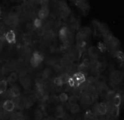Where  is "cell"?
I'll use <instances>...</instances> for the list:
<instances>
[{"label": "cell", "instance_id": "4", "mask_svg": "<svg viewBox=\"0 0 124 120\" xmlns=\"http://www.w3.org/2000/svg\"><path fill=\"white\" fill-rule=\"evenodd\" d=\"M3 108L7 112H12L16 108V104L13 100H6L3 104Z\"/></svg>", "mask_w": 124, "mask_h": 120}, {"label": "cell", "instance_id": "13", "mask_svg": "<svg viewBox=\"0 0 124 120\" xmlns=\"http://www.w3.org/2000/svg\"><path fill=\"white\" fill-rule=\"evenodd\" d=\"M8 82L5 80H1L0 81V91L2 92H4V91H6L8 87Z\"/></svg>", "mask_w": 124, "mask_h": 120}, {"label": "cell", "instance_id": "8", "mask_svg": "<svg viewBox=\"0 0 124 120\" xmlns=\"http://www.w3.org/2000/svg\"><path fill=\"white\" fill-rule=\"evenodd\" d=\"M97 112L98 114L101 116L106 114L107 112V106L106 103H101L99 104L97 108Z\"/></svg>", "mask_w": 124, "mask_h": 120}, {"label": "cell", "instance_id": "24", "mask_svg": "<svg viewBox=\"0 0 124 120\" xmlns=\"http://www.w3.org/2000/svg\"><path fill=\"white\" fill-rule=\"evenodd\" d=\"M34 118L36 120H41L43 118V114L40 110L35 111L34 113Z\"/></svg>", "mask_w": 124, "mask_h": 120}, {"label": "cell", "instance_id": "7", "mask_svg": "<svg viewBox=\"0 0 124 120\" xmlns=\"http://www.w3.org/2000/svg\"><path fill=\"white\" fill-rule=\"evenodd\" d=\"M49 13L50 11L48 7H41L38 13L39 18L41 20L45 19L48 17Z\"/></svg>", "mask_w": 124, "mask_h": 120}, {"label": "cell", "instance_id": "9", "mask_svg": "<svg viewBox=\"0 0 124 120\" xmlns=\"http://www.w3.org/2000/svg\"><path fill=\"white\" fill-rule=\"evenodd\" d=\"M99 50L97 49V47L94 46H91L88 49V53L91 57L94 58H98L99 56Z\"/></svg>", "mask_w": 124, "mask_h": 120}, {"label": "cell", "instance_id": "32", "mask_svg": "<svg viewBox=\"0 0 124 120\" xmlns=\"http://www.w3.org/2000/svg\"></svg>", "mask_w": 124, "mask_h": 120}, {"label": "cell", "instance_id": "1", "mask_svg": "<svg viewBox=\"0 0 124 120\" xmlns=\"http://www.w3.org/2000/svg\"><path fill=\"white\" fill-rule=\"evenodd\" d=\"M44 56L40 51H36L33 53L30 59V63L33 68H37L44 61Z\"/></svg>", "mask_w": 124, "mask_h": 120}, {"label": "cell", "instance_id": "10", "mask_svg": "<svg viewBox=\"0 0 124 120\" xmlns=\"http://www.w3.org/2000/svg\"><path fill=\"white\" fill-rule=\"evenodd\" d=\"M10 96L13 98H17L20 95L19 89L17 87H13L9 91Z\"/></svg>", "mask_w": 124, "mask_h": 120}, {"label": "cell", "instance_id": "30", "mask_svg": "<svg viewBox=\"0 0 124 120\" xmlns=\"http://www.w3.org/2000/svg\"><path fill=\"white\" fill-rule=\"evenodd\" d=\"M1 7H0V16H1Z\"/></svg>", "mask_w": 124, "mask_h": 120}, {"label": "cell", "instance_id": "19", "mask_svg": "<svg viewBox=\"0 0 124 120\" xmlns=\"http://www.w3.org/2000/svg\"><path fill=\"white\" fill-rule=\"evenodd\" d=\"M70 112L73 114H76L80 111V107L78 104L75 105H72L70 107Z\"/></svg>", "mask_w": 124, "mask_h": 120}, {"label": "cell", "instance_id": "11", "mask_svg": "<svg viewBox=\"0 0 124 120\" xmlns=\"http://www.w3.org/2000/svg\"><path fill=\"white\" fill-rule=\"evenodd\" d=\"M112 80L114 82H119L122 79L123 74L120 72L116 71V72H114L113 74L112 75Z\"/></svg>", "mask_w": 124, "mask_h": 120}, {"label": "cell", "instance_id": "5", "mask_svg": "<svg viewBox=\"0 0 124 120\" xmlns=\"http://www.w3.org/2000/svg\"><path fill=\"white\" fill-rule=\"evenodd\" d=\"M113 105L117 109V111L118 112V109L120 108L122 103V97L119 93H116L114 95L112 98Z\"/></svg>", "mask_w": 124, "mask_h": 120}, {"label": "cell", "instance_id": "6", "mask_svg": "<svg viewBox=\"0 0 124 120\" xmlns=\"http://www.w3.org/2000/svg\"><path fill=\"white\" fill-rule=\"evenodd\" d=\"M68 35H69L68 28L65 26L61 27L60 29L59 30V32H58L59 38L63 41H65L68 38Z\"/></svg>", "mask_w": 124, "mask_h": 120}, {"label": "cell", "instance_id": "2", "mask_svg": "<svg viewBox=\"0 0 124 120\" xmlns=\"http://www.w3.org/2000/svg\"><path fill=\"white\" fill-rule=\"evenodd\" d=\"M4 40L9 44H14L16 42V35L14 30H9L4 34Z\"/></svg>", "mask_w": 124, "mask_h": 120}, {"label": "cell", "instance_id": "28", "mask_svg": "<svg viewBox=\"0 0 124 120\" xmlns=\"http://www.w3.org/2000/svg\"><path fill=\"white\" fill-rule=\"evenodd\" d=\"M42 7H48V1H42L40 3Z\"/></svg>", "mask_w": 124, "mask_h": 120}, {"label": "cell", "instance_id": "31", "mask_svg": "<svg viewBox=\"0 0 124 120\" xmlns=\"http://www.w3.org/2000/svg\"><path fill=\"white\" fill-rule=\"evenodd\" d=\"M2 93H3V92H2L1 91H0V95H1Z\"/></svg>", "mask_w": 124, "mask_h": 120}, {"label": "cell", "instance_id": "18", "mask_svg": "<svg viewBox=\"0 0 124 120\" xmlns=\"http://www.w3.org/2000/svg\"><path fill=\"white\" fill-rule=\"evenodd\" d=\"M68 94L65 92H63V93H61L59 95V100L60 102H68Z\"/></svg>", "mask_w": 124, "mask_h": 120}, {"label": "cell", "instance_id": "14", "mask_svg": "<svg viewBox=\"0 0 124 120\" xmlns=\"http://www.w3.org/2000/svg\"><path fill=\"white\" fill-rule=\"evenodd\" d=\"M68 103L71 106L72 105H75L78 104V98L75 95H71L68 98Z\"/></svg>", "mask_w": 124, "mask_h": 120}, {"label": "cell", "instance_id": "22", "mask_svg": "<svg viewBox=\"0 0 124 120\" xmlns=\"http://www.w3.org/2000/svg\"><path fill=\"white\" fill-rule=\"evenodd\" d=\"M56 116H63L64 109L62 106H58L56 108Z\"/></svg>", "mask_w": 124, "mask_h": 120}, {"label": "cell", "instance_id": "20", "mask_svg": "<svg viewBox=\"0 0 124 120\" xmlns=\"http://www.w3.org/2000/svg\"><path fill=\"white\" fill-rule=\"evenodd\" d=\"M97 49L101 52H104L107 49V47L103 42H99L97 43Z\"/></svg>", "mask_w": 124, "mask_h": 120}, {"label": "cell", "instance_id": "27", "mask_svg": "<svg viewBox=\"0 0 124 120\" xmlns=\"http://www.w3.org/2000/svg\"><path fill=\"white\" fill-rule=\"evenodd\" d=\"M67 82H68V85H69L71 87H75V85H76V82H75V80H74V79L73 78V77L69 78V79H68V81H67Z\"/></svg>", "mask_w": 124, "mask_h": 120}, {"label": "cell", "instance_id": "21", "mask_svg": "<svg viewBox=\"0 0 124 120\" xmlns=\"http://www.w3.org/2000/svg\"><path fill=\"white\" fill-rule=\"evenodd\" d=\"M115 55H116V58H117V59L119 60V61H122V62H123V61H124V53H123L122 51L118 50V51H117L116 52V53H115Z\"/></svg>", "mask_w": 124, "mask_h": 120}, {"label": "cell", "instance_id": "26", "mask_svg": "<svg viewBox=\"0 0 124 120\" xmlns=\"http://www.w3.org/2000/svg\"><path fill=\"white\" fill-rule=\"evenodd\" d=\"M96 82L101 85H103L105 83V78L102 76H99L96 79Z\"/></svg>", "mask_w": 124, "mask_h": 120}, {"label": "cell", "instance_id": "23", "mask_svg": "<svg viewBox=\"0 0 124 120\" xmlns=\"http://www.w3.org/2000/svg\"><path fill=\"white\" fill-rule=\"evenodd\" d=\"M108 92H109V91H108V90L107 89V88L106 87V86H104V85H102L101 87L100 88V93L102 95H106V96H107V95H108Z\"/></svg>", "mask_w": 124, "mask_h": 120}, {"label": "cell", "instance_id": "25", "mask_svg": "<svg viewBox=\"0 0 124 120\" xmlns=\"http://www.w3.org/2000/svg\"><path fill=\"white\" fill-rule=\"evenodd\" d=\"M94 114L91 111L88 110L85 113V120H93Z\"/></svg>", "mask_w": 124, "mask_h": 120}, {"label": "cell", "instance_id": "3", "mask_svg": "<svg viewBox=\"0 0 124 120\" xmlns=\"http://www.w3.org/2000/svg\"><path fill=\"white\" fill-rule=\"evenodd\" d=\"M73 78L75 80L76 85L78 86L83 84L86 81V77H85V74L81 72H76L75 74H74Z\"/></svg>", "mask_w": 124, "mask_h": 120}, {"label": "cell", "instance_id": "29", "mask_svg": "<svg viewBox=\"0 0 124 120\" xmlns=\"http://www.w3.org/2000/svg\"><path fill=\"white\" fill-rule=\"evenodd\" d=\"M55 120H65V118L63 116H56Z\"/></svg>", "mask_w": 124, "mask_h": 120}, {"label": "cell", "instance_id": "15", "mask_svg": "<svg viewBox=\"0 0 124 120\" xmlns=\"http://www.w3.org/2000/svg\"><path fill=\"white\" fill-rule=\"evenodd\" d=\"M42 20H41L39 18H36L34 21V26L36 28L39 29V28H40L42 26Z\"/></svg>", "mask_w": 124, "mask_h": 120}, {"label": "cell", "instance_id": "16", "mask_svg": "<svg viewBox=\"0 0 124 120\" xmlns=\"http://www.w3.org/2000/svg\"><path fill=\"white\" fill-rule=\"evenodd\" d=\"M82 103L84 105H89L91 103V98L88 95H84L81 99Z\"/></svg>", "mask_w": 124, "mask_h": 120}, {"label": "cell", "instance_id": "17", "mask_svg": "<svg viewBox=\"0 0 124 120\" xmlns=\"http://www.w3.org/2000/svg\"><path fill=\"white\" fill-rule=\"evenodd\" d=\"M8 79L9 80V81H11V82H14L17 81V79H18V75H17V74L16 72H13L9 74Z\"/></svg>", "mask_w": 124, "mask_h": 120}, {"label": "cell", "instance_id": "12", "mask_svg": "<svg viewBox=\"0 0 124 120\" xmlns=\"http://www.w3.org/2000/svg\"><path fill=\"white\" fill-rule=\"evenodd\" d=\"M54 84L57 87H62L65 84L62 78L60 77H56L54 79Z\"/></svg>", "mask_w": 124, "mask_h": 120}]
</instances>
